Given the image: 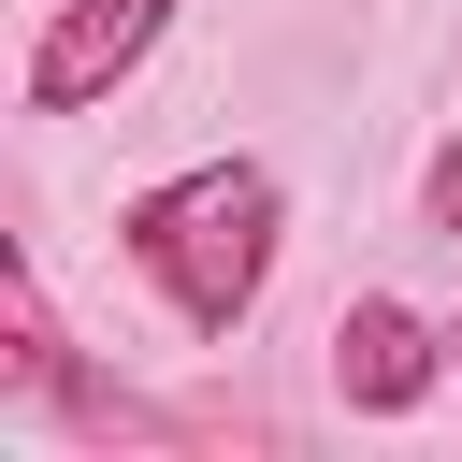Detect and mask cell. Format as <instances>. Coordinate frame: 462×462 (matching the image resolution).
Here are the masks:
<instances>
[{
    "label": "cell",
    "mask_w": 462,
    "mask_h": 462,
    "mask_svg": "<svg viewBox=\"0 0 462 462\" xmlns=\"http://www.w3.org/2000/svg\"><path fill=\"white\" fill-rule=\"evenodd\" d=\"M116 245H130V274L173 303V332L231 346V332L260 318V289H274L289 188H274V159H188V173H159V188L116 217Z\"/></svg>",
    "instance_id": "cell-1"
},
{
    "label": "cell",
    "mask_w": 462,
    "mask_h": 462,
    "mask_svg": "<svg viewBox=\"0 0 462 462\" xmlns=\"http://www.w3.org/2000/svg\"><path fill=\"white\" fill-rule=\"evenodd\" d=\"M159 29H173V0H58L43 43H29V116H87V101H116V87L159 58Z\"/></svg>",
    "instance_id": "cell-2"
},
{
    "label": "cell",
    "mask_w": 462,
    "mask_h": 462,
    "mask_svg": "<svg viewBox=\"0 0 462 462\" xmlns=\"http://www.w3.org/2000/svg\"><path fill=\"white\" fill-rule=\"evenodd\" d=\"M433 375H462V361H448V332H433L419 303L361 289V303L332 318V390H346V419H419Z\"/></svg>",
    "instance_id": "cell-3"
},
{
    "label": "cell",
    "mask_w": 462,
    "mask_h": 462,
    "mask_svg": "<svg viewBox=\"0 0 462 462\" xmlns=\"http://www.w3.org/2000/svg\"><path fill=\"white\" fill-rule=\"evenodd\" d=\"M419 217H433V231H462V130L433 144V173H419Z\"/></svg>",
    "instance_id": "cell-4"
},
{
    "label": "cell",
    "mask_w": 462,
    "mask_h": 462,
    "mask_svg": "<svg viewBox=\"0 0 462 462\" xmlns=\"http://www.w3.org/2000/svg\"><path fill=\"white\" fill-rule=\"evenodd\" d=\"M448 361H462V318H448Z\"/></svg>",
    "instance_id": "cell-5"
}]
</instances>
